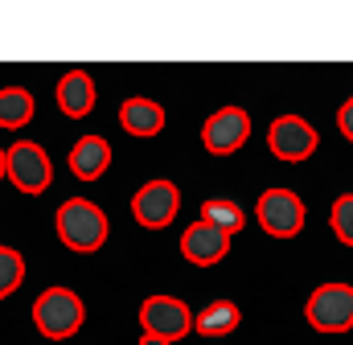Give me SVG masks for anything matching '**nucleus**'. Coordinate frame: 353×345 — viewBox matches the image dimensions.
<instances>
[{
  "mask_svg": "<svg viewBox=\"0 0 353 345\" xmlns=\"http://www.w3.org/2000/svg\"><path fill=\"white\" fill-rule=\"evenodd\" d=\"M111 169V144L103 136H79L70 148V172L79 181H99Z\"/></svg>",
  "mask_w": 353,
  "mask_h": 345,
  "instance_id": "obj_11",
  "label": "nucleus"
},
{
  "mask_svg": "<svg viewBox=\"0 0 353 345\" xmlns=\"http://www.w3.org/2000/svg\"><path fill=\"white\" fill-rule=\"evenodd\" d=\"M8 181H12L21 193H29V197L46 193L50 181H54V169H50L46 148L33 144V140H17V144L8 148Z\"/></svg>",
  "mask_w": 353,
  "mask_h": 345,
  "instance_id": "obj_7",
  "label": "nucleus"
},
{
  "mask_svg": "<svg viewBox=\"0 0 353 345\" xmlns=\"http://www.w3.org/2000/svg\"><path fill=\"white\" fill-rule=\"evenodd\" d=\"M247 140H251V115H247L243 107H222V111H214V115L205 119V128H201V144H205V152H214V157H230V152H239Z\"/></svg>",
  "mask_w": 353,
  "mask_h": 345,
  "instance_id": "obj_9",
  "label": "nucleus"
},
{
  "mask_svg": "<svg viewBox=\"0 0 353 345\" xmlns=\"http://www.w3.org/2000/svg\"><path fill=\"white\" fill-rule=\"evenodd\" d=\"M140 345H169V342H165V337H152V333H144V337H140Z\"/></svg>",
  "mask_w": 353,
  "mask_h": 345,
  "instance_id": "obj_20",
  "label": "nucleus"
},
{
  "mask_svg": "<svg viewBox=\"0 0 353 345\" xmlns=\"http://www.w3.org/2000/svg\"><path fill=\"white\" fill-rule=\"evenodd\" d=\"M304 317L321 333H345V329H353V284H341V279L321 284L308 296Z\"/></svg>",
  "mask_w": 353,
  "mask_h": 345,
  "instance_id": "obj_3",
  "label": "nucleus"
},
{
  "mask_svg": "<svg viewBox=\"0 0 353 345\" xmlns=\"http://www.w3.org/2000/svg\"><path fill=\"white\" fill-rule=\"evenodd\" d=\"M58 107L70 119L90 115V107H94V79H90L87 70H70V75L58 79Z\"/></svg>",
  "mask_w": 353,
  "mask_h": 345,
  "instance_id": "obj_13",
  "label": "nucleus"
},
{
  "mask_svg": "<svg viewBox=\"0 0 353 345\" xmlns=\"http://www.w3.org/2000/svg\"><path fill=\"white\" fill-rule=\"evenodd\" d=\"M33 119V95L25 86H0V128L17 132Z\"/></svg>",
  "mask_w": 353,
  "mask_h": 345,
  "instance_id": "obj_15",
  "label": "nucleus"
},
{
  "mask_svg": "<svg viewBox=\"0 0 353 345\" xmlns=\"http://www.w3.org/2000/svg\"><path fill=\"white\" fill-rule=\"evenodd\" d=\"M83 321H87V304H83V296L70 292V288H46V292L33 300V325H37V333L50 337V342L74 337V333L83 329Z\"/></svg>",
  "mask_w": 353,
  "mask_h": 345,
  "instance_id": "obj_2",
  "label": "nucleus"
},
{
  "mask_svg": "<svg viewBox=\"0 0 353 345\" xmlns=\"http://www.w3.org/2000/svg\"><path fill=\"white\" fill-rule=\"evenodd\" d=\"M255 218H259V226H263L271 239H296V235L304 230L308 210H304L300 193H292V189L279 185V189H263V193H259Z\"/></svg>",
  "mask_w": 353,
  "mask_h": 345,
  "instance_id": "obj_4",
  "label": "nucleus"
},
{
  "mask_svg": "<svg viewBox=\"0 0 353 345\" xmlns=\"http://www.w3.org/2000/svg\"><path fill=\"white\" fill-rule=\"evenodd\" d=\"M316 144H321L316 128H312L308 119H300V115H279V119L271 124V132H267L271 157H275V161H288V165L308 161V157L316 152Z\"/></svg>",
  "mask_w": 353,
  "mask_h": 345,
  "instance_id": "obj_6",
  "label": "nucleus"
},
{
  "mask_svg": "<svg viewBox=\"0 0 353 345\" xmlns=\"http://www.w3.org/2000/svg\"><path fill=\"white\" fill-rule=\"evenodd\" d=\"M329 226H333V235H337L345 247H353V193H341V197L333 201Z\"/></svg>",
  "mask_w": 353,
  "mask_h": 345,
  "instance_id": "obj_18",
  "label": "nucleus"
},
{
  "mask_svg": "<svg viewBox=\"0 0 353 345\" xmlns=\"http://www.w3.org/2000/svg\"><path fill=\"white\" fill-rule=\"evenodd\" d=\"M25 284V259L17 247H0V300Z\"/></svg>",
  "mask_w": 353,
  "mask_h": 345,
  "instance_id": "obj_17",
  "label": "nucleus"
},
{
  "mask_svg": "<svg viewBox=\"0 0 353 345\" xmlns=\"http://www.w3.org/2000/svg\"><path fill=\"white\" fill-rule=\"evenodd\" d=\"M176 210H181V189H176L173 181H165V177L140 185L136 197H132V218L144 230H165L176 218Z\"/></svg>",
  "mask_w": 353,
  "mask_h": 345,
  "instance_id": "obj_5",
  "label": "nucleus"
},
{
  "mask_svg": "<svg viewBox=\"0 0 353 345\" xmlns=\"http://www.w3.org/2000/svg\"><path fill=\"white\" fill-rule=\"evenodd\" d=\"M226 251H230V235L210 226V222H201V218L181 235V255L189 259L193 267H210V263L226 259Z\"/></svg>",
  "mask_w": 353,
  "mask_h": 345,
  "instance_id": "obj_10",
  "label": "nucleus"
},
{
  "mask_svg": "<svg viewBox=\"0 0 353 345\" xmlns=\"http://www.w3.org/2000/svg\"><path fill=\"white\" fill-rule=\"evenodd\" d=\"M54 226H58V239L79 251V255H90L107 243V214L90 201V197H70L58 206L54 214Z\"/></svg>",
  "mask_w": 353,
  "mask_h": 345,
  "instance_id": "obj_1",
  "label": "nucleus"
},
{
  "mask_svg": "<svg viewBox=\"0 0 353 345\" xmlns=\"http://www.w3.org/2000/svg\"><path fill=\"white\" fill-rule=\"evenodd\" d=\"M140 325H144V333L165 337V342L173 345V342H181V337H189L193 313H189L185 300H176V296H148V300L140 304Z\"/></svg>",
  "mask_w": 353,
  "mask_h": 345,
  "instance_id": "obj_8",
  "label": "nucleus"
},
{
  "mask_svg": "<svg viewBox=\"0 0 353 345\" xmlns=\"http://www.w3.org/2000/svg\"><path fill=\"white\" fill-rule=\"evenodd\" d=\"M119 124H123L128 136L148 140V136H157V132L165 128V107L152 103V99H140V95H136V99L119 103Z\"/></svg>",
  "mask_w": 353,
  "mask_h": 345,
  "instance_id": "obj_12",
  "label": "nucleus"
},
{
  "mask_svg": "<svg viewBox=\"0 0 353 345\" xmlns=\"http://www.w3.org/2000/svg\"><path fill=\"white\" fill-rule=\"evenodd\" d=\"M239 325H243V313H239L234 300H214V304H205V308L193 317V329H197L201 337H226V333H234Z\"/></svg>",
  "mask_w": 353,
  "mask_h": 345,
  "instance_id": "obj_14",
  "label": "nucleus"
},
{
  "mask_svg": "<svg viewBox=\"0 0 353 345\" xmlns=\"http://www.w3.org/2000/svg\"><path fill=\"white\" fill-rule=\"evenodd\" d=\"M337 128H341V136L353 144V95L341 103V111H337Z\"/></svg>",
  "mask_w": 353,
  "mask_h": 345,
  "instance_id": "obj_19",
  "label": "nucleus"
},
{
  "mask_svg": "<svg viewBox=\"0 0 353 345\" xmlns=\"http://www.w3.org/2000/svg\"><path fill=\"white\" fill-rule=\"evenodd\" d=\"M0 177H8V152H0Z\"/></svg>",
  "mask_w": 353,
  "mask_h": 345,
  "instance_id": "obj_21",
  "label": "nucleus"
},
{
  "mask_svg": "<svg viewBox=\"0 0 353 345\" xmlns=\"http://www.w3.org/2000/svg\"><path fill=\"white\" fill-rule=\"evenodd\" d=\"M201 222H210V226H218V230H226V235H239V230L247 226V214H243L234 201H226V197H210L205 210H201Z\"/></svg>",
  "mask_w": 353,
  "mask_h": 345,
  "instance_id": "obj_16",
  "label": "nucleus"
}]
</instances>
